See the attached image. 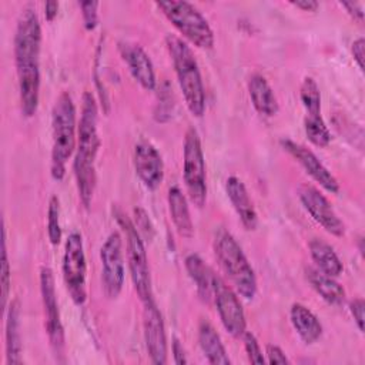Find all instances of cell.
Instances as JSON below:
<instances>
[{
    "instance_id": "obj_11",
    "label": "cell",
    "mask_w": 365,
    "mask_h": 365,
    "mask_svg": "<svg viewBox=\"0 0 365 365\" xmlns=\"http://www.w3.org/2000/svg\"><path fill=\"white\" fill-rule=\"evenodd\" d=\"M101 281L104 294L117 298L124 285V254L123 238L118 231H113L100 250Z\"/></svg>"
},
{
    "instance_id": "obj_8",
    "label": "cell",
    "mask_w": 365,
    "mask_h": 365,
    "mask_svg": "<svg viewBox=\"0 0 365 365\" xmlns=\"http://www.w3.org/2000/svg\"><path fill=\"white\" fill-rule=\"evenodd\" d=\"M182 177L190 201L201 208L207 200V173L201 140L194 127L184 135L182 145Z\"/></svg>"
},
{
    "instance_id": "obj_31",
    "label": "cell",
    "mask_w": 365,
    "mask_h": 365,
    "mask_svg": "<svg viewBox=\"0 0 365 365\" xmlns=\"http://www.w3.org/2000/svg\"><path fill=\"white\" fill-rule=\"evenodd\" d=\"M242 341H244V348H245V352H247V356H248V361L251 364H258V365H262L265 364V358H264V354L261 351V346L258 344V339L255 338V335L252 332H248L245 331L242 334Z\"/></svg>"
},
{
    "instance_id": "obj_38",
    "label": "cell",
    "mask_w": 365,
    "mask_h": 365,
    "mask_svg": "<svg viewBox=\"0 0 365 365\" xmlns=\"http://www.w3.org/2000/svg\"><path fill=\"white\" fill-rule=\"evenodd\" d=\"M173 358L177 365H184L188 362L187 356H185V351L182 348V344L177 338H174V341H173Z\"/></svg>"
},
{
    "instance_id": "obj_23",
    "label": "cell",
    "mask_w": 365,
    "mask_h": 365,
    "mask_svg": "<svg viewBox=\"0 0 365 365\" xmlns=\"http://www.w3.org/2000/svg\"><path fill=\"white\" fill-rule=\"evenodd\" d=\"M168 208L170 215L174 222L177 232L184 238H192L194 235V224L190 214V207L185 195L182 194L178 185H171L168 188Z\"/></svg>"
},
{
    "instance_id": "obj_12",
    "label": "cell",
    "mask_w": 365,
    "mask_h": 365,
    "mask_svg": "<svg viewBox=\"0 0 365 365\" xmlns=\"http://www.w3.org/2000/svg\"><path fill=\"white\" fill-rule=\"evenodd\" d=\"M212 301L225 331H228V334H231L234 338L242 336V334L247 331L242 305L237 294L228 285H225V282L217 274L212 282Z\"/></svg>"
},
{
    "instance_id": "obj_13",
    "label": "cell",
    "mask_w": 365,
    "mask_h": 365,
    "mask_svg": "<svg viewBox=\"0 0 365 365\" xmlns=\"http://www.w3.org/2000/svg\"><path fill=\"white\" fill-rule=\"evenodd\" d=\"M298 198L307 212L329 234L342 237L345 234V225L336 215L329 200L314 185L301 184L298 187Z\"/></svg>"
},
{
    "instance_id": "obj_40",
    "label": "cell",
    "mask_w": 365,
    "mask_h": 365,
    "mask_svg": "<svg viewBox=\"0 0 365 365\" xmlns=\"http://www.w3.org/2000/svg\"><path fill=\"white\" fill-rule=\"evenodd\" d=\"M292 6L304 10V11H317L318 9V1L315 0H297V1H291Z\"/></svg>"
},
{
    "instance_id": "obj_3",
    "label": "cell",
    "mask_w": 365,
    "mask_h": 365,
    "mask_svg": "<svg viewBox=\"0 0 365 365\" xmlns=\"http://www.w3.org/2000/svg\"><path fill=\"white\" fill-rule=\"evenodd\" d=\"M165 46L187 108L194 117H201L205 111V90L195 56L191 47L175 34L165 36Z\"/></svg>"
},
{
    "instance_id": "obj_37",
    "label": "cell",
    "mask_w": 365,
    "mask_h": 365,
    "mask_svg": "<svg viewBox=\"0 0 365 365\" xmlns=\"http://www.w3.org/2000/svg\"><path fill=\"white\" fill-rule=\"evenodd\" d=\"M364 47H365V40L364 37H358L354 43H352V56H354V60L356 61L358 67L361 71H364Z\"/></svg>"
},
{
    "instance_id": "obj_4",
    "label": "cell",
    "mask_w": 365,
    "mask_h": 365,
    "mask_svg": "<svg viewBox=\"0 0 365 365\" xmlns=\"http://www.w3.org/2000/svg\"><path fill=\"white\" fill-rule=\"evenodd\" d=\"M51 131H53V147H51V175L60 181L66 175V165L68 158L73 155L76 141V106L68 91H63L51 111Z\"/></svg>"
},
{
    "instance_id": "obj_5",
    "label": "cell",
    "mask_w": 365,
    "mask_h": 365,
    "mask_svg": "<svg viewBox=\"0 0 365 365\" xmlns=\"http://www.w3.org/2000/svg\"><path fill=\"white\" fill-rule=\"evenodd\" d=\"M214 254L237 292L245 299H252L257 294L255 272L234 235L225 228L215 232Z\"/></svg>"
},
{
    "instance_id": "obj_33",
    "label": "cell",
    "mask_w": 365,
    "mask_h": 365,
    "mask_svg": "<svg viewBox=\"0 0 365 365\" xmlns=\"http://www.w3.org/2000/svg\"><path fill=\"white\" fill-rule=\"evenodd\" d=\"M134 217H135L134 225H135L137 231L140 232V235L143 238L151 240L154 237V225H153L151 220L148 218V214L145 212V210L141 208V207H135L134 208Z\"/></svg>"
},
{
    "instance_id": "obj_32",
    "label": "cell",
    "mask_w": 365,
    "mask_h": 365,
    "mask_svg": "<svg viewBox=\"0 0 365 365\" xmlns=\"http://www.w3.org/2000/svg\"><path fill=\"white\" fill-rule=\"evenodd\" d=\"M80 9H81V16H83V23L86 30H94L97 23H98V1L94 0H86L80 1Z\"/></svg>"
},
{
    "instance_id": "obj_21",
    "label": "cell",
    "mask_w": 365,
    "mask_h": 365,
    "mask_svg": "<svg viewBox=\"0 0 365 365\" xmlns=\"http://www.w3.org/2000/svg\"><path fill=\"white\" fill-rule=\"evenodd\" d=\"M198 344L207 361L212 365H230L231 359L225 351L220 334L207 321L201 319L198 324Z\"/></svg>"
},
{
    "instance_id": "obj_18",
    "label": "cell",
    "mask_w": 365,
    "mask_h": 365,
    "mask_svg": "<svg viewBox=\"0 0 365 365\" xmlns=\"http://www.w3.org/2000/svg\"><path fill=\"white\" fill-rule=\"evenodd\" d=\"M225 192L245 230H255L258 225V215L245 184L238 177L230 175L225 181Z\"/></svg>"
},
{
    "instance_id": "obj_36",
    "label": "cell",
    "mask_w": 365,
    "mask_h": 365,
    "mask_svg": "<svg viewBox=\"0 0 365 365\" xmlns=\"http://www.w3.org/2000/svg\"><path fill=\"white\" fill-rule=\"evenodd\" d=\"M341 6L348 11V14L354 20H358L359 23L364 21V9H362L361 3H358V1H341Z\"/></svg>"
},
{
    "instance_id": "obj_14",
    "label": "cell",
    "mask_w": 365,
    "mask_h": 365,
    "mask_svg": "<svg viewBox=\"0 0 365 365\" xmlns=\"http://www.w3.org/2000/svg\"><path fill=\"white\" fill-rule=\"evenodd\" d=\"M279 145L294 160H297V163L305 170V173L324 190L332 194H336L339 191L338 180L334 177V174H331V171L322 164V161L315 155L312 150L289 138H281Z\"/></svg>"
},
{
    "instance_id": "obj_9",
    "label": "cell",
    "mask_w": 365,
    "mask_h": 365,
    "mask_svg": "<svg viewBox=\"0 0 365 365\" xmlns=\"http://www.w3.org/2000/svg\"><path fill=\"white\" fill-rule=\"evenodd\" d=\"M63 278L67 291L76 305H83L87 299V264L83 238L78 232L68 234L63 254Z\"/></svg>"
},
{
    "instance_id": "obj_25",
    "label": "cell",
    "mask_w": 365,
    "mask_h": 365,
    "mask_svg": "<svg viewBox=\"0 0 365 365\" xmlns=\"http://www.w3.org/2000/svg\"><path fill=\"white\" fill-rule=\"evenodd\" d=\"M308 250L312 261L315 262V268L329 277H338L344 271L342 261L334 248L319 238H312L308 242Z\"/></svg>"
},
{
    "instance_id": "obj_19",
    "label": "cell",
    "mask_w": 365,
    "mask_h": 365,
    "mask_svg": "<svg viewBox=\"0 0 365 365\" xmlns=\"http://www.w3.org/2000/svg\"><path fill=\"white\" fill-rule=\"evenodd\" d=\"M21 334H20V302L13 299L7 307L6 314V364L17 365L21 358Z\"/></svg>"
},
{
    "instance_id": "obj_28",
    "label": "cell",
    "mask_w": 365,
    "mask_h": 365,
    "mask_svg": "<svg viewBox=\"0 0 365 365\" xmlns=\"http://www.w3.org/2000/svg\"><path fill=\"white\" fill-rule=\"evenodd\" d=\"M304 130L308 140L317 147H327L331 141V133L322 115H305Z\"/></svg>"
},
{
    "instance_id": "obj_34",
    "label": "cell",
    "mask_w": 365,
    "mask_h": 365,
    "mask_svg": "<svg viewBox=\"0 0 365 365\" xmlns=\"http://www.w3.org/2000/svg\"><path fill=\"white\" fill-rule=\"evenodd\" d=\"M349 312L361 332H364V312H365V301L362 298H354L349 302Z\"/></svg>"
},
{
    "instance_id": "obj_16",
    "label": "cell",
    "mask_w": 365,
    "mask_h": 365,
    "mask_svg": "<svg viewBox=\"0 0 365 365\" xmlns=\"http://www.w3.org/2000/svg\"><path fill=\"white\" fill-rule=\"evenodd\" d=\"M134 168L148 190H155L164 180V161L160 151L148 141L134 145Z\"/></svg>"
},
{
    "instance_id": "obj_39",
    "label": "cell",
    "mask_w": 365,
    "mask_h": 365,
    "mask_svg": "<svg viewBox=\"0 0 365 365\" xmlns=\"http://www.w3.org/2000/svg\"><path fill=\"white\" fill-rule=\"evenodd\" d=\"M57 13H58V1H54V0L46 1V4H44L46 20H47V21H53V20L56 19Z\"/></svg>"
},
{
    "instance_id": "obj_17",
    "label": "cell",
    "mask_w": 365,
    "mask_h": 365,
    "mask_svg": "<svg viewBox=\"0 0 365 365\" xmlns=\"http://www.w3.org/2000/svg\"><path fill=\"white\" fill-rule=\"evenodd\" d=\"M118 51L124 63L127 64L134 80L147 91H153L157 86L155 71L150 56L145 50L137 44L130 41H120Z\"/></svg>"
},
{
    "instance_id": "obj_27",
    "label": "cell",
    "mask_w": 365,
    "mask_h": 365,
    "mask_svg": "<svg viewBox=\"0 0 365 365\" xmlns=\"http://www.w3.org/2000/svg\"><path fill=\"white\" fill-rule=\"evenodd\" d=\"M299 98L305 108V115L321 114V93L317 81L312 77H305L301 83Z\"/></svg>"
},
{
    "instance_id": "obj_6",
    "label": "cell",
    "mask_w": 365,
    "mask_h": 365,
    "mask_svg": "<svg viewBox=\"0 0 365 365\" xmlns=\"http://www.w3.org/2000/svg\"><path fill=\"white\" fill-rule=\"evenodd\" d=\"M113 215L125 237V252L134 289L143 304L150 302L154 299V295L151 287L150 265L143 237L137 231L130 217H127L120 208H113Z\"/></svg>"
},
{
    "instance_id": "obj_26",
    "label": "cell",
    "mask_w": 365,
    "mask_h": 365,
    "mask_svg": "<svg viewBox=\"0 0 365 365\" xmlns=\"http://www.w3.org/2000/svg\"><path fill=\"white\" fill-rule=\"evenodd\" d=\"M184 264L190 278L194 281L197 287L200 297L204 301L212 299V282L215 272L197 254H188L185 257Z\"/></svg>"
},
{
    "instance_id": "obj_20",
    "label": "cell",
    "mask_w": 365,
    "mask_h": 365,
    "mask_svg": "<svg viewBox=\"0 0 365 365\" xmlns=\"http://www.w3.org/2000/svg\"><path fill=\"white\" fill-rule=\"evenodd\" d=\"M248 94L254 108L265 117H272L278 113V101L274 94L272 87L268 80L259 74L254 73L248 78Z\"/></svg>"
},
{
    "instance_id": "obj_7",
    "label": "cell",
    "mask_w": 365,
    "mask_h": 365,
    "mask_svg": "<svg viewBox=\"0 0 365 365\" xmlns=\"http://www.w3.org/2000/svg\"><path fill=\"white\" fill-rule=\"evenodd\" d=\"M155 6L180 34L194 46L204 50L214 47V31L195 6L184 0H164L157 1Z\"/></svg>"
},
{
    "instance_id": "obj_35",
    "label": "cell",
    "mask_w": 365,
    "mask_h": 365,
    "mask_svg": "<svg viewBox=\"0 0 365 365\" xmlns=\"http://www.w3.org/2000/svg\"><path fill=\"white\" fill-rule=\"evenodd\" d=\"M265 355H267V362L268 364H278V365H287L289 364L287 355L284 354V351L274 344H268L265 348Z\"/></svg>"
},
{
    "instance_id": "obj_24",
    "label": "cell",
    "mask_w": 365,
    "mask_h": 365,
    "mask_svg": "<svg viewBox=\"0 0 365 365\" xmlns=\"http://www.w3.org/2000/svg\"><path fill=\"white\" fill-rule=\"evenodd\" d=\"M305 277L315 292L329 305H341L345 301V289L334 277L312 267L305 268Z\"/></svg>"
},
{
    "instance_id": "obj_30",
    "label": "cell",
    "mask_w": 365,
    "mask_h": 365,
    "mask_svg": "<svg viewBox=\"0 0 365 365\" xmlns=\"http://www.w3.org/2000/svg\"><path fill=\"white\" fill-rule=\"evenodd\" d=\"M10 264L7 257V247H6V228L3 227V241H1V308L7 309V299L10 292Z\"/></svg>"
},
{
    "instance_id": "obj_1",
    "label": "cell",
    "mask_w": 365,
    "mask_h": 365,
    "mask_svg": "<svg viewBox=\"0 0 365 365\" xmlns=\"http://www.w3.org/2000/svg\"><path fill=\"white\" fill-rule=\"evenodd\" d=\"M41 26L36 9L26 6L14 33V63L17 71L20 107L24 117H33L40 98Z\"/></svg>"
},
{
    "instance_id": "obj_22",
    "label": "cell",
    "mask_w": 365,
    "mask_h": 365,
    "mask_svg": "<svg viewBox=\"0 0 365 365\" xmlns=\"http://www.w3.org/2000/svg\"><path fill=\"white\" fill-rule=\"evenodd\" d=\"M291 324L305 344L317 342L322 335V325L317 315L305 305L295 302L289 309Z\"/></svg>"
},
{
    "instance_id": "obj_29",
    "label": "cell",
    "mask_w": 365,
    "mask_h": 365,
    "mask_svg": "<svg viewBox=\"0 0 365 365\" xmlns=\"http://www.w3.org/2000/svg\"><path fill=\"white\" fill-rule=\"evenodd\" d=\"M47 235L51 245H58L61 240V227H60V200L57 195H53L48 201L47 208Z\"/></svg>"
},
{
    "instance_id": "obj_15",
    "label": "cell",
    "mask_w": 365,
    "mask_h": 365,
    "mask_svg": "<svg viewBox=\"0 0 365 365\" xmlns=\"http://www.w3.org/2000/svg\"><path fill=\"white\" fill-rule=\"evenodd\" d=\"M143 305V329L147 354L153 364L164 365L167 362V335L163 315L154 299Z\"/></svg>"
},
{
    "instance_id": "obj_2",
    "label": "cell",
    "mask_w": 365,
    "mask_h": 365,
    "mask_svg": "<svg viewBox=\"0 0 365 365\" xmlns=\"http://www.w3.org/2000/svg\"><path fill=\"white\" fill-rule=\"evenodd\" d=\"M97 103L90 91H84L81 98V114L77 125V145L74 155V175L80 201L86 208L90 207L96 190V158L100 148L97 133Z\"/></svg>"
},
{
    "instance_id": "obj_10",
    "label": "cell",
    "mask_w": 365,
    "mask_h": 365,
    "mask_svg": "<svg viewBox=\"0 0 365 365\" xmlns=\"http://www.w3.org/2000/svg\"><path fill=\"white\" fill-rule=\"evenodd\" d=\"M40 292L41 301L44 307V325L48 335L50 346L54 352V356L58 359L64 354V328L60 318L58 304H57V294H56V284L54 275L50 267L40 268Z\"/></svg>"
}]
</instances>
